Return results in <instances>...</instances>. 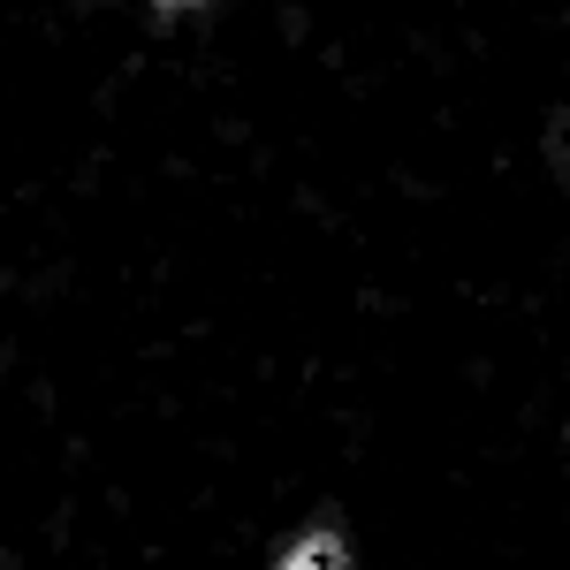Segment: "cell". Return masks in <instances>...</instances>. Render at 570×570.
Returning <instances> with one entry per match:
<instances>
[{
	"mask_svg": "<svg viewBox=\"0 0 570 570\" xmlns=\"http://www.w3.org/2000/svg\"><path fill=\"white\" fill-rule=\"evenodd\" d=\"M282 570H351V548H343V532L335 525H312L289 556H282Z\"/></svg>",
	"mask_w": 570,
	"mask_h": 570,
	"instance_id": "6da1fadb",
	"label": "cell"
}]
</instances>
